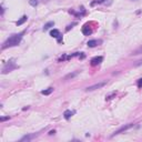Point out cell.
Listing matches in <instances>:
<instances>
[{"label": "cell", "instance_id": "11", "mask_svg": "<svg viewBox=\"0 0 142 142\" xmlns=\"http://www.w3.org/2000/svg\"><path fill=\"white\" fill-rule=\"evenodd\" d=\"M55 26V22L53 21H49V22H47V24L45 25V27H43V30H48V29H50L51 27H53Z\"/></svg>", "mask_w": 142, "mask_h": 142}, {"label": "cell", "instance_id": "16", "mask_svg": "<svg viewBox=\"0 0 142 142\" xmlns=\"http://www.w3.org/2000/svg\"><path fill=\"white\" fill-rule=\"evenodd\" d=\"M29 4L31 5L32 7H36V6H37V5H38V1H37V0H30V1H29Z\"/></svg>", "mask_w": 142, "mask_h": 142}, {"label": "cell", "instance_id": "18", "mask_svg": "<svg viewBox=\"0 0 142 142\" xmlns=\"http://www.w3.org/2000/svg\"><path fill=\"white\" fill-rule=\"evenodd\" d=\"M9 119V117H2L0 120H1V122H4V121H6V120H8Z\"/></svg>", "mask_w": 142, "mask_h": 142}, {"label": "cell", "instance_id": "9", "mask_svg": "<svg viewBox=\"0 0 142 142\" xmlns=\"http://www.w3.org/2000/svg\"><path fill=\"white\" fill-rule=\"evenodd\" d=\"M27 19H28V17H27V16H22V17L17 21V24H16V25H17V26H21V25H24L25 22L27 21Z\"/></svg>", "mask_w": 142, "mask_h": 142}, {"label": "cell", "instance_id": "1", "mask_svg": "<svg viewBox=\"0 0 142 142\" xmlns=\"http://www.w3.org/2000/svg\"><path fill=\"white\" fill-rule=\"evenodd\" d=\"M22 35H24V32L17 33V35H12L11 37L8 38V39L5 41V43L2 45V49H7L10 47H16V46H18L22 39Z\"/></svg>", "mask_w": 142, "mask_h": 142}, {"label": "cell", "instance_id": "12", "mask_svg": "<svg viewBox=\"0 0 142 142\" xmlns=\"http://www.w3.org/2000/svg\"><path fill=\"white\" fill-rule=\"evenodd\" d=\"M72 114H73V112H72V111H70V110H66V111H64V113H63L64 118H66L67 120H68V119H70V117H71Z\"/></svg>", "mask_w": 142, "mask_h": 142}, {"label": "cell", "instance_id": "15", "mask_svg": "<svg viewBox=\"0 0 142 142\" xmlns=\"http://www.w3.org/2000/svg\"><path fill=\"white\" fill-rule=\"evenodd\" d=\"M140 53H142V47L141 48H139V49H136V50H134L131 55H134V56H136V55H140Z\"/></svg>", "mask_w": 142, "mask_h": 142}, {"label": "cell", "instance_id": "20", "mask_svg": "<svg viewBox=\"0 0 142 142\" xmlns=\"http://www.w3.org/2000/svg\"><path fill=\"white\" fill-rule=\"evenodd\" d=\"M140 63H142V60H141V61H140V62H139V64H140Z\"/></svg>", "mask_w": 142, "mask_h": 142}, {"label": "cell", "instance_id": "19", "mask_svg": "<svg viewBox=\"0 0 142 142\" xmlns=\"http://www.w3.org/2000/svg\"><path fill=\"white\" fill-rule=\"evenodd\" d=\"M56 133V131L53 130V131H50V132H49V134H55Z\"/></svg>", "mask_w": 142, "mask_h": 142}, {"label": "cell", "instance_id": "10", "mask_svg": "<svg viewBox=\"0 0 142 142\" xmlns=\"http://www.w3.org/2000/svg\"><path fill=\"white\" fill-rule=\"evenodd\" d=\"M88 47H90V48H93L95 47V46L98 45V41L97 40H90V41H88Z\"/></svg>", "mask_w": 142, "mask_h": 142}, {"label": "cell", "instance_id": "5", "mask_svg": "<svg viewBox=\"0 0 142 142\" xmlns=\"http://www.w3.org/2000/svg\"><path fill=\"white\" fill-rule=\"evenodd\" d=\"M102 60H103L102 57H94V58L91 59V64L92 66H98V64L102 62Z\"/></svg>", "mask_w": 142, "mask_h": 142}, {"label": "cell", "instance_id": "2", "mask_svg": "<svg viewBox=\"0 0 142 142\" xmlns=\"http://www.w3.org/2000/svg\"><path fill=\"white\" fill-rule=\"evenodd\" d=\"M17 66L12 61H10L9 63H7L6 66L4 67V69H2V73H7V72H10L11 70H14V69H16Z\"/></svg>", "mask_w": 142, "mask_h": 142}, {"label": "cell", "instance_id": "13", "mask_svg": "<svg viewBox=\"0 0 142 142\" xmlns=\"http://www.w3.org/2000/svg\"><path fill=\"white\" fill-rule=\"evenodd\" d=\"M52 91H53V89H52V88H48L47 90H43V91H41V93H42V94H45V95H48V94H50Z\"/></svg>", "mask_w": 142, "mask_h": 142}, {"label": "cell", "instance_id": "21", "mask_svg": "<svg viewBox=\"0 0 142 142\" xmlns=\"http://www.w3.org/2000/svg\"><path fill=\"white\" fill-rule=\"evenodd\" d=\"M100 1H103V0H100Z\"/></svg>", "mask_w": 142, "mask_h": 142}, {"label": "cell", "instance_id": "4", "mask_svg": "<svg viewBox=\"0 0 142 142\" xmlns=\"http://www.w3.org/2000/svg\"><path fill=\"white\" fill-rule=\"evenodd\" d=\"M132 126H134V124H133V123H129V124H126V125H124V126H122V128H120V129H119L118 131H115V132L112 134V136L117 135V134H120L121 132H123V131H126V130H128V129L132 128Z\"/></svg>", "mask_w": 142, "mask_h": 142}, {"label": "cell", "instance_id": "6", "mask_svg": "<svg viewBox=\"0 0 142 142\" xmlns=\"http://www.w3.org/2000/svg\"><path fill=\"white\" fill-rule=\"evenodd\" d=\"M50 36H51L52 38H57V39H59V38L61 37L60 31H59V30H57V29L51 30V31H50Z\"/></svg>", "mask_w": 142, "mask_h": 142}, {"label": "cell", "instance_id": "17", "mask_svg": "<svg viewBox=\"0 0 142 142\" xmlns=\"http://www.w3.org/2000/svg\"><path fill=\"white\" fill-rule=\"evenodd\" d=\"M138 87L139 88H142V78L138 80Z\"/></svg>", "mask_w": 142, "mask_h": 142}, {"label": "cell", "instance_id": "14", "mask_svg": "<svg viewBox=\"0 0 142 142\" xmlns=\"http://www.w3.org/2000/svg\"><path fill=\"white\" fill-rule=\"evenodd\" d=\"M77 74H78V72H73V73H69L68 74V76H66V78H64V79H66V80H68V79H72V78H74V77H76L77 76Z\"/></svg>", "mask_w": 142, "mask_h": 142}, {"label": "cell", "instance_id": "8", "mask_svg": "<svg viewBox=\"0 0 142 142\" xmlns=\"http://www.w3.org/2000/svg\"><path fill=\"white\" fill-rule=\"evenodd\" d=\"M38 134H29V135H25L24 138H21V142H24V141H30L31 139H33V138H36Z\"/></svg>", "mask_w": 142, "mask_h": 142}, {"label": "cell", "instance_id": "3", "mask_svg": "<svg viewBox=\"0 0 142 142\" xmlns=\"http://www.w3.org/2000/svg\"><path fill=\"white\" fill-rule=\"evenodd\" d=\"M105 84H107V82H99V83H95L93 86H90L87 88V91H93V90H97V89H100V88L104 87Z\"/></svg>", "mask_w": 142, "mask_h": 142}, {"label": "cell", "instance_id": "7", "mask_svg": "<svg viewBox=\"0 0 142 142\" xmlns=\"http://www.w3.org/2000/svg\"><path fill=\"white\" fill-rule=\"evenodd\" d=\"M82 33H83L84 36H90L92 33V30L88 27V25H86V26H83V28H82Z\"/></svg>", "mask_w": 142, "mask_h": 142}]
</instances>
